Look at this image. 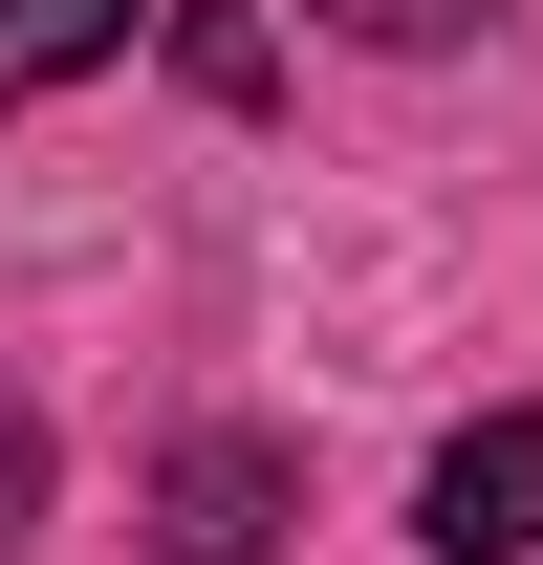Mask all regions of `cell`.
Here are the masks:
<instances>
[{"mask_svg": "<svg viewBox=\"0 0 543 565\" xmlns=\"http://www.w3.org/2000/svg\"><path fill=\"white\" fill-rule=\"evenodd\" d=\"M305 479H283V435H174L152 457V565H283Z\"/></svg>", "mask_w": 543, "mask_h": 565, "instance_id": "obj_1", "label": "cell"}, {"mask_svg": "<svg viewBox=\"0 0 543 565\" xmlns=\"http://www.w3.org/2000/svg\"><path fill=\"white\" fill-rule=\"evenodd\" d=\"M413 544L435 565H522L543 544V414H478L435 479H413Z\"/></svg>", "mask_w": 543, "mask_h": 565, "instance_id": "obj_2", "label": "cell"}, {"mask_svg": "<svg viewBox=\"0 0 543 565\" xmlns=\"http://www.w3.org/2000/svg\"><path fill=\"white\" fill-rule=\"evenodd\" d=\"M131 44V0H0V109H44V87H87Z\"/></svg>", "mask_w": 543, "mask_h": 565, "instance_id": "obj_3", "label": "cell"}, {"mask_svg": "<svg viewBox=\"0 0 543 565\" xmlns=\"http://www.w3.org/2000/svg\"><path fill=\"white\" fill-rule=\"evenodd\" d=\"M174 87H196V109H262V87H283V44L239 22V0H196V22H174Z\"/></svg>", "mask_w": 543, "mask_h": 565, "instance_id": "obj_4", "label": "cell"}, {"mask_svg": "<svg viewBox=\"0 0 543 565\" xmlns=\"http://www.w3.org/2000/svg\"><path fill=\"white\" fill-rule=\"evenodd\" d=\"M22 522H44V414H22V370H0V565H22Z\"/></svg>", "mask_w": 543, "mask_h": 565, "instance_id": "obj_5", "label": "cell"}, {"mask_svg": "<svg viewBox=\"0 0 543 565\" xmlns=\"http://www.w3.org/2000/svg\"><path fill=\"white\" fill-rule=\"evenodd\" d=\"M348 44H457V22H500V0H327Z\"/></svg>", "mask_w": 543, "mask_h": 565, "instance_id": "obj_6", "label": "cell"}]
</instances>
